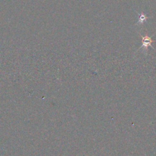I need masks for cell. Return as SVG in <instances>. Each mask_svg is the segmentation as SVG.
I'll list each match as a JSON object with an SVG mask.
<instances>
[{
    "mask_svg": "<svg viewBox=\"0 0 156 156\" xmlns=\"http://www.w3.org/2000/svg\"><path fill=\"white\" fill-rule=\"evenodd\" d=\"M141 38H142V45L139 48V49L143 48V51H147V49H148V47L149 46H151L152 48H154V47L152 46V43L154 42V41L152 39L151 37H149L147 34H146L144 36H142L141 34H140Z\"/></svg>",
    "mask_w": 156,
    "mask_h": 156,
    "instance_id": "6da1fadb",
    "label": "cell"
},
{
    "mask_svg": "<svg viewBox=\"0 0 156 156\" xmlns=\"http://www.w3.org/2000/svg\"><path fill=\"white\" fill-rule=\"evenodd\" d=\"M137 13L138 14V20L136 24L137 25L143 24L144 22L146 21V20L147 19V16L144 12H140V13L137 12Z\"/></svg>",
    "mask_w": 156,
    "mask_h": 156,
    "instance_id": "7a4b0ae2",
    "label": "cell"
}]
</instances>
